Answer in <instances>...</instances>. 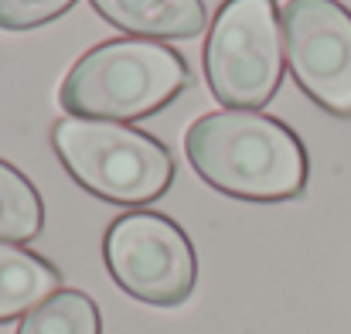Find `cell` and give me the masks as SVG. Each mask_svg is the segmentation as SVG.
<instances>
[{"instance_id": "obj_1", "label": "cell", "mask_w": 351, "mask_h": 334, "mask_svg": "<svg viewBox=\"0 0 351 334\" xmlns=\"http://www.w3.org/2000/svg\"><path fill=\"white\" fill-rule=\"evenodd\" d=\"M184 154L198 178L242 202H290L307 188L300 136L263 112L219 110L198 116L184 133Z\"/></svg>"}, {"instance_id": "obj_2", "label": "cell", "mask_w": 351, "mask_h": 334, "mask_svg": "<svg viewBox=\"0 0 351 334\" xmlns=\"http://www.w3.org/2000/svg\"><path fill=\"white\" fill-rule=\"evenodd\" d=\"M188 86L184 58L147 38H117L86 51L65 75L58 103L72 119L130 123L164 110Z\"/></svg>"}, {"instance_id": "obj_3", "label": "cell", "mask_w": 351, "mask_h": 334, "mask_svg": "<svg viewBox=\"0 0 351 334\" xmlns=\"http://www.w3.org/2000/svg\"><path fill=\"white\" fill-rule=\"evenodd\" d=\"M51 143L75 184L103 202L147 205L174 184L171 150L136 126L69 116L55 123Z\"/></svg>"}, {"instance_id": "obj_4", "label": "cell", "mask_w": 351, "mask_h": 334, "mask_svg": "<svg viewBox=\"0 0 351 334\" xmlns=\"http://www.w3.org/2000/svg\"><path fill=\"white\" fill-rule=\"evenodd\" d=\"M205 79L229 110H263L283 82V24L276 0H226L208 27Z\"/></svg>"}, {"instance_id": "obj_5", "label": "cell", "mask_w": 351, "mask_h": 334, "mask_svg": "<svg viewBox=\"0 0 351 334\" xmlns=\"http://www.w3.org/2000/svg\"><path fill=\"white\" fill-rule=\"evenodd\" d=\"M103 259L119 287L154 307H178L195 294L198 259L184 228L157 212H130L106 228Z\"/></svg>"}, {"instance_id": "obj_6", "label": "cell", "mask_w": 351, "mask_h": 334, "mask_svg": "<svg viewBox=\"0 0 351 334\" xmlns=\"http://www.w3.org/2000/svg\"><path fill=\"white\" fill-rule=\"evenodd\" d=\"M280 24L297 86L321 110L351 119V10L338 0H290Z\"/></svg>"}, {"instance_id": "obj_7", "label": "cell", "mask_w": 351, "mask_h": 334, "mask_svg": "<svg viewBox=\"0 0 351 334\" xmlns=\"http://www.w3.org/2000/svg\"><path fill=\"white\" fill-rule=\"evenodd\" d=\"M103 21L147 41L198 38L208 24L202 0H89Z\"/></svg>"}, {"instance_id": "obj_8", "label": "cell", "mask_w": 351, "mask_h": 334, "mask_svg": "<svg viewBox=\"0 0 351 334\" xmlns=\"http://www.w3.org/2000/svg\"><path fill=\"white\" fill-rule=\"evenodd\" d=\"M62 273L38 252L14 242H0V321L31 314L51 294H58Z\"/></svg>"}, {"instance_id": "obj_9", "label": "cell", "mask_w": 351, "mask_h": 334, "mask_svg": "<svg viewBox=\"0 0 351 334\" xmlns=\"http://www.w3.org/2000/svg\"><path fill=\"white\" fill-rule=\"evenodd\" d=\"M17 334H103V318L89 294L58 290L41 307L24 314Z\"/></svg>"}, {"instance_id": "obj_10", "label": "cell", "mask_w": 351, "mask_h": 334, "mask_svg": "<svg viewBox=\"0 0 351 334\" xmlns=\"http://www.w3.org/2000/svg\"><path fill=\"white\" fill-rule=\"evenodd\" d=\"M45 225L38 188L7 160H0V242H27Z\"/></svg>"}, {"instance_id": "obj_11", "label": "cell", "mask_w": 351, "mask_h": 334, "mask_svg": "<svg viewBox=\"0 0 351 334\" xmlns=\"http://www.w3.org/2000/svg\"><path fill=\"white\" fill-rule=\"evenodd\" d=\"M75 0H0V27L3 31H31L41 27L65 10H72Z\"/></svg>"}]
</instances>
